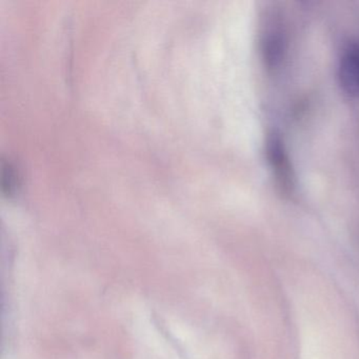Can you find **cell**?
Listing matches in <instances>:
<instances>
[{"mask_svg":"<svg viewBox=\"0 0 359 359\" xmlns=\"http://www.w3.org/2000/svg\"><path fill=\"white\" fill-rule=\"evenodd\" d=\"M266 156L277 188L281 194L290 196L295 187L293 168L283 140L275 131L266 136Z\"/></svg>","mask_w":359,"mask_h":359,"instance_id":"obj_1","label":"cell"},{"mask_svg":"<svg viewBox=\"0 0 359 359\" xmlns=\"http://www.w3.org/2000/svg\"><path fill=\"white\" fill-rule=\"evenodd\" d=\"M338 81L344 93L359 97V43L348 45L338 62Z\"/></svg>","mask_w":359,"mask_h":359,"instance_id":"obj_2","label":"cell"}]
</instances>
